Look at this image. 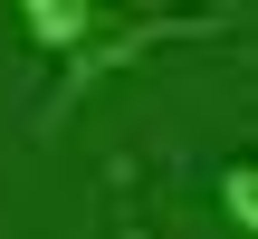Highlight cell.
Listing matches in <instances>:
<instances>
[{
  "mask_svg": "<svg viewBox=\"0 0 258 239\" xmlns=\"http://www.w3.org/2000/svg\"><path fill=\"white\" fill-rule=\"evenodd\" d=\"M220 211H230V230H249V239H258V153L220 172Z\"/></svg>",
  "mask_w": 258,
  "mask_h": 239,
  "instance_id": "3",
  "label": "cell"
},
{
  "mask_svg": "<svg viewBox=\"0 0 258 239\" xmlns=\"http://www.w3.org/2000/svg\"><path fill=\"white\" fill-rule=\"evenodd\" d=\"M201 38H230V10H105V0H96V29L57 57V77H48V96H38V134H57L105 77L144 67L153 48H201Z\"/></svg>",
  "mask_w": 258,
  "mask_h": 239,
  "instance_id": "1",
  "label": "cell"
},
{
  "mask_svg": "<svg viewBox=\"0 0 258 239\" xmlns=\"http://www.w3.org/2000/svg\"><path fill=\"white\" fill-rule=\"evenodd\" d=\"M86 29H96V0H77V10H67V0H29V10H19V38H38V48H57V57H67Z\"/></svg>",
  "mask_w": 258,
  "mask_h": 239,
  "instance_id": "2",
  "label": "cell"
}]
</instances>
